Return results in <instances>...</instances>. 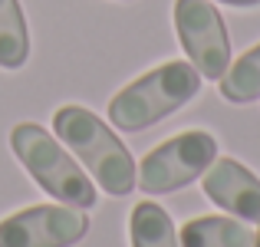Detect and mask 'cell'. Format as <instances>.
<instances>
[{"label":"cell","mask_w":260,"mask_h":247,"mask_svg":"<svg viewBox=\"0 0 260 247\" xmlns=\"http://www.w3.org/2000/svg\"><path fill=\"white\" fill-rule=\"evenodd\" d=\"M10 148L20 159L26 171L33 175V181L53 195L59 204L70 208H92L95 204V184L92 178L73 162V155L59 145L56 135H50L37 122H20L10 129Z\"/></svg>","instance_id":"obj_3"},{"label":"cell","mask_w":260,"mask_h":247,"mask_svg":"<svg viewBox=\"0 0 260 247\" xmlns=\"http://www.w3.org/2000/svg\"><path fill=\"white\" fill-rule=\"evenodd\" d=\"M254 247H260V231H257V234H254Z\"/></svg>","instance_id":"obj_13"},{"label":"cell","mask_w":260,"mask_h":247,"mask_svg":"<svg viewBox=\"0 0 260 247\" xmlns=\"http://www.w3.org/2000/svg\"><path fill=\"white\" fill-rule=\"evenodd\" d=\"M175 30L201 79H221L231 66V37L211 0H175Z\"/></svg>","instance_id":"obj_5"},{"label":"cell","mask_w":260,"mask_h":247,"mask_svg":"<svg viewBox=\"0 0 260 247\" xmlns=\"http://www.w3.org/2000/svg\"><path fill=\"white\" fill-rule=\"evenodd\" d=\"M217 159V142L204 129H188L175 139L161 142L158 148L142 159L139 165V188L145 195H168L184 184L198 181L211 162Z\"/></svg>","instance_id":"obj_4"},{"label":"cell","mask_w":260,"mask_h":247,"mask_svg":"<svg viewBox=\"0 0 260 247\" xmlns=\"http://www.w3.org/2000/svg\"><path fill=\"white\" fill-rule=\"evenodd\" d=\"M201 188L231 218L260 224V178L237 159H214L201 175Z\"/></svg>","instance_id":"obj_7"},{"label":"cell","mask_w":260,"mask_h":247,"mask_svg":"<svg viewBox=\"0 0 260 247\" xmlns=\"http://www.w3.org/2000/svg\"><path fill=\"white\" fill-rule=\"evenodd\" d=\"M181 247H254V231L224 214L191 218L178 234Z\"/></svg>","instance_id":"obj_8"},{"label":"cell","mask_w":260,"mask_h":247,"mask_svg":"<svg viewBox=\"0 0 260 247\" xmlns=\"http://www.w3.org/2000/svg\"><path fill=\"white\" fill-rule=\"evenodd\" d=\"M30 59V33L20 0H0V66L20 70Z\"/></svg>","instance_id":"obj_10"},{"label":"cell","mask_w":260,"mask_h":247,"mask_svg":"<svg viewBox=\"0 0 260 247\" xmlns=\"http://www.w3.org/2000/svg\"><path fill=\"white\" fill-rule=\"evenodd\" d=\"M201 89V73L191 63H161L142 73L135 82L112 96L109 102V122L122 132H142V129L161 122L165 115L188 106Z\"/></svg>","instance_id":"obj_2"},{"label":"cell","mask_w":260,"mask_h":247,"mask_svg":"<svg viewBox=\"0 0 260 247\" xmlns=\"http://www.w3.org/2000/svg\"><path fill=\"white\" fill-rule=\"evenodd\" d=\"M53 132L56 139L76 155L89 168V175L99 181L106 195H128L139 184V171H135V159L119 135L106 126L95 112L83 106H63L53 115Z\"/></svg>","instance_id":"obj_1"},{"label":"cell","mask_w":260,"mask_h":247,"mask_svg":"<svg viewBox=\"0 0 260 247\" xmlns=\"http://www.w3.org/2000/svg\"><path fill=\"white\" fill-rule=\"evenodd\" d=\"M221 4H231V7H257L260 0H221Z\"/></svg>","instance_id":"obj_12"},{"label":"cell","mask_w":260,"mask_h":247,"mask_svg":"<svg viewBox=\"0 0 260 247\" xmlns=\"http://www.w3.org/2000/svg\"><path fill=\"white\" fill-rule=\"evenodd\" d=\"M128 234H132V247H181L168 211L155 201H139L132 208Z\"/></svg>","instance_id":"obj_9"},{"label":"cell","mask_w":260,"mask_h":247,"mask_svg":"<svg viewBox=\"0 0 260 247\" xmlns=\"http://www.w3.org/2000/svg\"><path fill=\"white\" fill-rule=\"evenodd\" d=\"M217 89H221V96L228 102H234V106L260 99V43L250 46L237 63L228 66V73L217 79Z\"/></svg>","instance_id":"obj_11"},{"label":"cell","mask_w":260,"mask_h":247,"mask_svg":"<svg viewBox=\"0 0 260 247\" xmlns=\"http://www.w3.org/2000/svg\"><path fill=\"white\" fill-rule=\"evenodd\" d=\"M89 218L70 204H33L0 221V247H73L86 237Z\"/></svg>","instance_id":"obj_6"}]
</instances>
